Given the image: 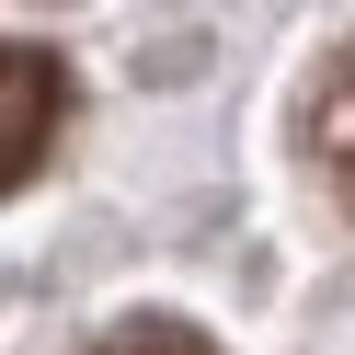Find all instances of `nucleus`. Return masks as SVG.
Returning a JSON list of instances; mask_svg holds the SVG:
<instances>
[{
	"instance_id": "obj_1",
	"label": "nucleus",
	"mask_w": 355,
	"mask_h": 355,
	"mask_svg": "<svg viewBox=\"0 0 355 355\" xmlns=\"http://www.w3.org/2000/svg\"><path fill=\"white\" fill-rule=\"evenodd\" d=\"M46 138H58V58L0 46V195L46 161Z\"/></svg>"
},
{
	"instance_id": "obj_2",
	"label": "nucleus",
	"mask_w": 355,
	"mask_h": 355,
	"mask_svg": "<svg viewBox=\"0 0 355 355\" xmlns=\"http://www.w3.org/2000/svg\"><path fill=\"white\" fill-rule=\"evenodd\" d=\"M103 355H207V344H195V332H115Z\"/></svg>"
}]
</instances>
